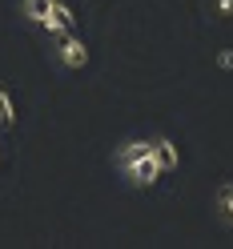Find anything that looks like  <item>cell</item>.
I'll list each match as a JSON object with an SVG mask.
<instances>
[{
    "label": "cell",
    "mask_w": 233,
    "mask_h": 249,
    "mask_svg": "<svg viewBox=\"0 0 233 249\" xmlns=\"http://www.w3.org/2000/svg\"><path fill=\"white\" fill-rule=\"evenodd\" d=\"M117 169L125 173L129 185H137V189H149V185H157L165 177V165H161L153 141H125L117 149Z\"/></svg>",
    "instance_id": "1"
},
{
    "label": "cell",
    "mask_w": 233,
    "mask_h": 249,
    "mask_svg": "<svg viewBox=\"0 0 233 249\" xmlns=\"http://www.w3.org/2000/svg\"><path fill=\"white\" fill-rule=\"evenodd\" d=\"M53 53H56V60H60V65H65L69 72L85 69V65H89V56H92V53H89V44H85L81 36H72V33L56 36V49H53Z\"/></svg>",
    "instance_id": "2"
},
{
    "label": "cell",
    "mask_w": 233,
    "mask_h": 249,
    "mask_svg": "<svg viewBox=\"0 0 233 249\" xmlns=\"http://www.w3.org/2000/svg\"><path fill=\"white\" fill-rule=\"evenodd\" d=\"M40 28H44V33H53V36H65V33L76 28V12L65 4V0H53L49 12L40 17Z\"/></svg>",
    "instance_id": "3"
},
{
    "label": "cell",
    "mask_w": 233,
    "mask_h": 249,
    "mask_svg": "<svg viewBox=\"0 0 233 249\" xmlns=\"http://www.w3.org/2000/svg\"><path fill=\"white\" fill-rule=\"evenodd\" d=\"M213 213L233 229V181H225L221 189H217V197H213Z\"/></svg>",
    "instance_id": "4"
},
{
    "label": "cell",
    "mask_w": 233,
    "mask_h": 249,
    "mask_svg": "<svg viewBox=\"0 0 233 249\" xmlns=\"http://www.w3.org/2000/svg\"><path fill=\"white\" fill-rule=\"evenodd\" d=\"M153 145H157V157H161V165H165V173H173V169L181 165V149L169 141V137H153Z\"/></svg>",
    "instance_id": "5"
},
{
    "label": "cell",
    "mask_w": 233,
    "mask_h": 249,
    "mask_svg": "<svg viewBox=\"0 0 233 249\" xmlns=\"http://www.w3.org/2000/svg\"><path fill=\"white\" fill-rule=\"evenodd\" d=\"M17 124V101H12V92L0 85V129H12Z\"/></svg>",
    "instance_id": "6"
},
{
    "label": "cell",
    "mask_w": 233,
    "mask_h": 249,
    "mask_svg": "<svg viewBox=\"0 0 233 249\" xmlns=\"http://www.w3.org/2000/svg\"><path fill=\"white\" fill-rule=\"evenodd\" d=\"M209 8H213V17H217V20H229V17H233V0H213Z\"/></svg>",
    "instance_id": "7"
},
{
    "label": "cell",
    "mask_w": 233,
    "mask_h": 249,
    "mask_svg": "<svg viewBox=\"0 0 233 249\" xmlns=\"http://www.w3.org/2000/svg\"><path fill=\"white\" fill-rule=\"evenodd\" d=\"M213 65L221 69V72H233V49H221V53L213 56Z\"/></svg>",
    "instance_id": "8"
}]
</instances>
